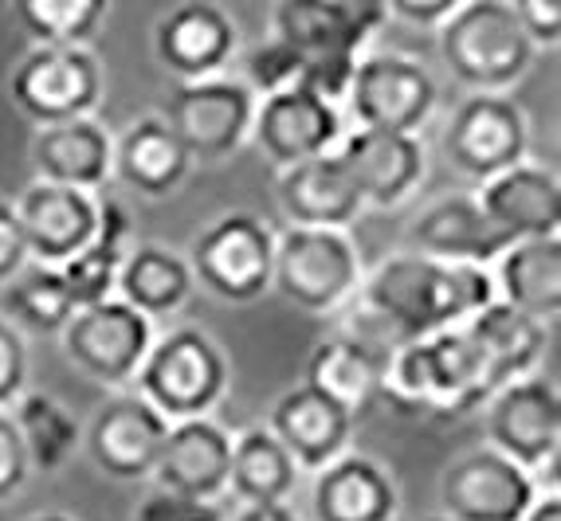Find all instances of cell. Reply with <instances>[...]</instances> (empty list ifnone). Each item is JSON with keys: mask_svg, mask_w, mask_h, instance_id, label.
I'll use <instances>...</instances> for the list:
<instances>
[{"mask_svg": "<svg viewBox=\"0 0 561 521\" xmlns=\"http://www.w3.org/2000/svg\"><path fill=\"white\" fill-rule=\"evenodd\" d=\"M99 196L79 188L44 185L32 181L12 200V212L20 220V235L28 247V263L39 267H64L71 255H79L99 232Z\"/></svg>", "mask_w": 561, "mask_h": 521, "instance_id": "18", "label": "cell"}, {"mask_svg": "<svg viewBox=\"0 0 561 521\" xmlns=\"http://www.w3.org/2000/svg\"><path fill=\"white\" fill-rule=\"evenodd\" d=\"M334 158L350 173L362 205L374 208H401L421 193L428 177V153L421 134H381L350 126L346 138L337 141Z\"/></svg>", "mask_w": 561, "mask_h": 521, "instance_id": "15", "label": "cell"}, {"mask_svg": "<svg viewBox=\"0 0 561 521\" xmlns=\"http://www.w3.org/2000/svg\"><path fill=\"white\" fill-rule=\"evenodd\" d=\"M24 384H28V345L16 326L0 317V412H9L24 396Z\"/></svg>", "mask_w": 561, "mask_h": 521, "instance_id": "38", "label": "cell"}, {"mask_svg": "<svg viewBox=\"0 0 561 521\" xmlns=\"http://www.w3.org/2000/svg\"><path fill=\"white\" fill-rule=\"evenodd\" d=\"M346 130L350 121L342 106L327 103L307 86H290V91L267 94L255 103L252 141L260 146L263 158L275 161L279 169L334 153Z\"/></svg>", "mask_w": 561, "mask_h": 521, "instance_id": "14", "label": "cell"}, {"mask_svg": "<svg viewBox=\"0 0 561 521\" xmlns=\"http://www.w3.org/2000/svg\"><path fill=\"white\" fill-rule=\"evenodd\" d=\"M511 9H515L518 24H523V32L534 44V51H542V47H558L561 4H553V0H518V4H511Z\"/></svg>", "mask_w": 561, "mask_h": 521, "instance_id": "40", "label": "cell"}, {"mask_svg": "<svg viewBox=\"0 0 561 521\" xmlns=\"http://www.w3.org/2000/svg\"><path fill=\"white\" fill-rule=\"evenodd\" d=\"M275 200L287 216V228H322V232H350V223L365 212L354 181L334 153L310 158L302 165L279 169Z\"/></svg>", "mask_w": 561, "mask_h": 521, "instance_id": "23", "label": "cell"}, {"mask_svg": "<svg viewBox=\"0 0 561 521\" xmlns=\"http://www.w3.org/2000/svg\"><path fill=\"white\" fill-rule=\"evenodd\" d=\"M495 298L550 326L561 314V240H518L499 255Z\"/></svg>", "mask_w": 561, "mask_h": 521, "instance_id": "28", "label": "cell"}, {"mask_svg": "<svg viewBox=\"0 0 561 521\" xmlns=\"http://www.w3.org/2000/svg\"><path fill=\"white\" fill-rule=\"evenodd\" d=\"M12 424H16V436L28 451L32 471H44V475H56L67 459L83 447V428L79 419L67 412L64 401L47 396V392H24L16 404L9 408Z\"/></svg>", "mask_w": 561, "mask_h": 521, "instance_id": "34", "label": "cell"}, {"mask_svg": "<svg viewBox=\"0 0 561 521\" xmlns=\"http://www.w3.org/2000/svg\"><path fill=\"white\" fill-rule=\"evenodd\" d=\"M302 71H307V59L287 47L283 39H263L260 47L248 51L243 59V74L240 83L255 94V99H267V94H279V91H290V86L302 83Z\"/></svg>", "mask_w": 561, "mask_h": 521, "instance_id": "37", "label": "cell"}, {"mask_svg": "<svg viewBox=\"0 0 561 521\" xmlns=\"http://www.w3.org/2000/svg\"><path fill=\"white\" fill-rule=\"evenodd\" d=\"M299 486V466L290 463L283 443L272 431L255 424L232 436V471H228V494L240 506H272L287 502Z\"/></svg>", "mask_w": 561, "mask_h": 521, "instance_id": "33", "label": "cell"}, {"mask_svg": "<svg viewBox=\"0 0 561 521\" xmlns=\"http://www.w3.org/2000/svg\"><path fill=\"white\" fill-rule=\"evenodd\" d=\"M302 384L357 419L377 404L381 361H377L374 354H365L362 345L334 334L314 345V354H310V361H307V381Z\"/></svg>", "mask_w": 561, "mask_h": 521, "instance_id": "32", "label": "cell"}, {"mask_svg": "<svg viewBox=\"0 0 561 521\" xmlns=\"http://www.w3.org/2000/svg\"><path fill=\"white\" fill-rule=\"evenodd\" d=\"M188 169H193V161L161 114H141L114 138L111 181H118L138 196H150V200L173 196L185 185Z\"/></svg>", "mask_w": 561, "mask_h": 521, "instance_id": "25", "label": "cell"}, {"mask_svg": "<svg viewBox=\"0 0 561 521\" xmlns=\"http://www.w3.org/2000/svg\"><path fill=\"white\" fill-rule=\"evenodd\" d=\"M193 290H197V282H193L185 255L165 247V243H134L118 270L114 298H122L126 306L153 322V317L178 314L193 298Z\"/></svg>", "mask_w": 561, "mask_h": 521, "instance_id": "30", "label": "cell"}, {"mask_svg": "<svg viewBox=\"0 0 561 521\" xmlns=\"http://www.w3.org/2000/svg\"><path fill=\"white\" fill-rule=\"evenodd\" d=\"M165 431L169 424L141 401L138 392H118L91 416L83 431V447L106 478L141 483V478H153Z\"/></svg>", "mask_w": 561, "mask_h": 521, "instance_id": "17", "label": "cell"}, {"mask_svg": "<svg viewBox=\"0 0 561 521\" xmlns=\"http://www.w3.org/2000/svg\"><path fill=\"white\" fill-rule=\"evenodd\" d=\"M397 510H401L397 478L362 451H346L322 466L310 486L314 521H397Z\"/></svg>", "mask_w": 561, "mask_h": 521, "instance_id": "24", "label": "cell"}, {"mask_svg": "<svg viewBox=\"0 0 561 521\" xmlns=\"http://www.w3.org/2000/svg\"><path fill=\"white\" fill-rule=\"evenodd\" d=\"M0 310L4 322L16 329H32V334H64V326L76 314V302L67 294L64 279L56 267H39L28 263L16 279L0 287Z\"/></svg>", "mask_w": 561, "mask_h": 521, "instance_id": "35", "label": "cell"}, {"mask_svg": "<svg viewBox=\"0 0 561 521\" xmlns=\"http://www.w3.org/2000/svg\"><path fill=\"white\" fill-rule=\"evenodd\" d=\"M32 466H28V451L20 443L16 424H12L9 412H0V502L12 498L20 486L28 483Z\"/></svg>", "mask_w": 561, "mask_h": 521, "instance_id": "39", "label": "cell"}, {"mask_svg": "<svg viewBox=\"0 0 561 521\" xmlns=\"http://www.w3.org/2000/svg\"><path fill=\"white\" fill-rule=\"evenodd\" d=\"M228 357L213 334L197 326H178L153 337L150 354L134 377V392L165 424L208 419L228 392Z\"/></svg>", "mask_w": 561, "mask_h": 521, "instance_id": "2", "label": "cell"}, {"mask_svg": "<svg viewBox=\"0 0 561 521\" xmlns=\"http://www.w3.org/2000/svg\"><path fill=\"white\" fill-rule=\"evenodd\" d=\"M436 47L448 74L471 94H506L538 56L506 0H459L436 28Z\"/></svg>", "mask_w": 561, "mask_h": 521, "instance_id": "1", "label": "cell"}, {"mask_svg": "<svg viewBox=\"0 0 561 521\" xmlns=\"http://www.w3.org/2000/svg\"><path fill=\"white\" fill-rule=\"evenodd\" d=\"M459 0H389L385 9H389V20H409L416 28H440L444 20L451 16Z\"/></svg>", "mask_w": 561, "mask_h": 521, "instance_id": "43", "label": "cell"}, {"mask_svg": "<svg viewBox=\"0 0 561 521\" xmlns=\"http://www.w3.org/2000/svg\"><path fill=\"white\" fill-rule=\"evenodd\" d=\"M240 51V28L220 4L188 0L153 24V56L178 83H201L225 74Z\"/></svg>", "mask_w": 561, "mask_h": 521, "instance_id": "16", "label": "cell"}, {"mask_svg": "<svg viewBox=\"0 0 561 521\" xmlns=\"http://www.w3.org/2000/svg\"><path fill=\"white\" fill-rule=\"evenodd\" d=\"M232 521H302V518L290 502H272V506H240Z\"/></svg>", "mask_w": 561, "mask_h": 521, "instance_id": "44", "label": "cell"}, {"mask_svg": "<svg viewBox=\"0 0 561 521\" xmlns=\"http://www.w3.org/2000/svg\"><path fill=\"white\" fill-rule=\"evenodd\" d=\"M228 471H232V436L213 416L169 424L153 466V483L161 494L216 506L228 494Z\"/></svg>", "mask_w": 561, "mask_h": 521, "instance_id": "19", "label": "cell"}, {"mask_svg": "<svg viewBox=\"0 0 561 521\" xmlns=\"http://www.w3.org/2000/svg\"><path fill=\"white\" fill-rule=\"evenodd\" d=\"M20 28L32 47H87L106 16L103 0H16Z\"/></svg>", "mask_w": 561, "mask_h": 521, "instance_id": "36", "label": "cell"}, {"mask_svg": "<svg viewBox=\"0 0 561 521\" xmlns=\"http://www.w3.org/2000/svg\"><path fill=\"white\" fill-rule=\"evenodd\" d=\"M134 521H225V513L216 510V506L185 502V498H173V494L153 490L150 498L138 506Z\"/></svg>", "mask_w": 561, "mask_h": 521, "instance_id": "41", "label": "cell"}, {"mask_svg": "<svg viewBox=\"0 0 561 521\" xmlns=\"http://www.w3.org/2000/svg\"><path fill=\"white\" fill-rule=\"evenodd\" d=\"M444 158L471 181H491L526 161L530 118L511 94H468L444 126Z\"/></svg>", "mask_w": 561, "mask_h": 521, "instance_id": "9", "label": "cell"}, {"mask_svg": "<svg viewBox=\"0 0 561 521\" xmlns=\"http://www.w3.org/2000/svg\"><path fill=\"white\" fill-rule=\"evenodd\" d=\"M193 282L220 302H255L272 290L275 232L255 212H225L188 243Z\"/></svg>", "mask_w": 561, "mask_h": 521, "instance_id": "5", "label": "cell"}, {"mask_svg": "<svg viewBox=\"0 0 561 521\" xmlns=\"http://www.w3.org/2000/svg\"><path fill=\"white\" fill-rule=\"evenodd\" d=\"M523 521H561V494L542 490L538 498H534V506L526 510Z\"/></svg>", "mask_w": 561, "mask_h": 521, "instance_id": "45", "label": "cell"}, {"mask_svg": "<svg viewBox=\"0 0 561 521\" xmlns=\"http://www.w3.org/2000/svg\"><path fill=\"white\" fill-rule=\"evenodd\" d=\"M409 252L436 263H471V267H495L499 255L511 247L495 223L486 220L476 196L451 193L432 200L416 220L409 223Z\"/></svg>", "mask_w": 561, "mask_h": 521, "instance_id": "21", "label": "cell"}, {"mask_svg": "<svg viewBox=\"0 0 561 521\" xmlns=\"http://www.w3.org/2000/svg\"><path fill=\"white\" fill-rule=\"evenodd\" d=\"M357 302L377 314L401 341L444 334V263L397 252L377 263L357 287Z\"/></svg>", "mask_w": 561, "mask_h": 521, "instance_id": "11", "label": "cell"}, {"mask_svg": "<svg viewBox=\"0 0 561 521\" xmlns=\"http://www.w3.org/2000/svg\"><path fill=\"white\" fill-rule=\"evenodd\" d=\"M111 158L114 138L103 121L94 118L47 126L32 138V169H36V181H44V185L94 193L111 181Z\"/></svg>", "mask_w": 561, "mask_h": 521, "instance_id": "26", "label": "cell"}, {"mask_svg": "<svg viewBox=\"0 0 561 521\" xmlns=\"http://www.w3.org/2000/svg\"><path fill=\"white\" fill-rule=\"evenodd\" d=\"M362 279L365 267L350 232H322V228L275 232L272 290H279L302 314H337L346 302H354Z\"/></svg>", "mask_w": 561, "mask_h": 521, "instance_id": "3", "label": "cell"}, {"mask_svg": "<svg viewBox=\"0 0 561 521\" xmlns=\"http://www.w3.org/2000/svg\"><path fill=\"white\" fill-rule=\"evenodd\" d=\"M424 361H428V416L459 419L483 408L495 396V384L486 377V364L479 357L468 329H444L424 337Z\"/></svg>", "mask_w": 561, "mask_h": 521, "instance_id": "27", "label": "cell"}, {"mask_svg": "<svg viewBox=\"0 0 561 521\" xmlns=\"http://www.w3.org/2000/svg\"><path fill=\"white\" fill-rule=\"evenodd\" d=\"M153 337L158 334H153L150 317H141L122 298H106L99 306L76 310L59 334V345L83 377L106 384V389H126L138 377Z\"/></svg>", "mask_w": 561, "mask_h": 521, "instance_id": "10", "label": "cell"}, {"mask_svg": "<svg viewBox=\"0 0 561 521\" xmlns=\"http://www.w3.org/2000/svg\"><path fill=\"white\" fill-rule=\"evenodd\" d=\"M440 103V86L421 59L401 51L369 47L354 67V83L346 94V121L357 130L381 134H421Z\"/></svg>", "mask_w": 561, "mask_h": 521, "instance_id": "6", "label": "cell"}, {"mask_svg": "<svg viewBox=\"0 0 561 521\" xmlns=\"http://www.w3.org/2000/svg\"><path fill=\"white\" fill-rule=\"evenodd\" d=\"M357 419L350 412H342L337 404H330L327 396H319L307 384H295L272 404V416L263 428L272 431L283 443V451L290 455V463L299 466V475H319L322 466H330L334 459H342L350 451Z\"/></svg>", "mask_w": 561, "mask_h": 521, "instance_id": "20", "label": "cell"}, {"mask_svg": "<svg viewBox=\"0 0 561 521\" xmlns=\"http://www.w3.org/2000/svg\"><path fill=\"white\" fill-rule=\"evenodd\" d=\"M32 521H76V518H67V513H39V518Z\"/></svg>", "mask_w": 561, "mask_h": 521, "instance_id": "46", "label": "cell"}, {"mask_svg": "<svg viewBox=\"0 0 561 521\" xmlns=\"http://www.w3.org/2000/svg\"><path fill=\"white\" fill-rule=\"evenodd\" d=\"M389 24L385 4L357 0H283L272 9V36L302 59H362Z\"/></svg>", "mask_w": 561, "mask_h": 521, "instance_id": "13", "label": "cell"}, {"mask_svg": "<svg viewBox=\"0 0 561 521\" xmlns=\"http://www.w3.org/2000/svg\"><path fill=\"white\" fill-rule=\"evenodd\" d=\"M255 99L236 74H216L201 83H178L165 103V126L178 134L188 161H216L232 158L243 141H252Z\"/></svg>", "mask_w": 561, "mask_h": 521, "instance_id": "8", "label": "cell"}, {"mask_svg": "<svg viewBox=\"0 0 561 521\" xmlns=\"http://www.w3.org/2000/svg\"><path fill=\"white\" fill-rule=\"evenodd\" d=\"M486 447L526 471L538 490H558L561 396L550 377L511 381L483 404Z\"/></svg>", "mask_w": 561, "mask_h": 521, "instance_id": "4", "label": "cell"}, {"mask_svg": "<svg viewBox=\"0 0 561 521\" xmlns=\"http://www.w3.org/2000/svg\"><path fill=\"white\" fill-rule=\"evenodd\" d=\"M130 247H134V235H130L126 208L114 205V200H103L99 205V232L91 235V243L79 255H71L64 267H56L67 294L76 302V310L99 306V302L114 298L118 270L126 263V255H130Z\"/></svg>", "mask_w": 561, "mask_h": 521, "instance_id": "31", "label": "cell"}, {"mask_svg": "<svg viewBox=\"0 0 561 521\" xmlns=\"http://www.w3.org/2000/svg\"><path fill=\"white\" fill-rule=\"evenodd\" d=\"M24 267H28V247L20 235V220L12 212V200H0V287L16 279Z\"/></svg>", "mask_w": 561, "mask_h": 521, "instance_id": "42", "label": "cell"}, {"mask_svg": "<svg viewBox=\"0 0 561 521\" xmlns=\"http://www.w3.org/2000/svg\"><path fill=\"white\" fill-rule=\"evenodd\" d=\"M486 220L511 243L518 240H558L561 232V185L558 173L526 158L523 165L506 169L483 181L476 193Z\"/></svg>", "mask_w": 561, "mask_h": 521, "instance_id": "22", "label": "cell"}, {"mask_svg": "<svg viewBox=\"0 0 561 521\" xmlns=\"http://www.w3.org/2000/svg\"><path fill=\"white\" fill-rule=\"evenodd\" d=\"M463 329H468V337L476 341L495 392L511 381L534 377L538 361H542V354H546V337H550L542 322L518 314L515 306H506L499 298L486 310H479Z\"/></svg>", "mask_w": 561, "mask_h": 521, "instance_id": "29", "label": "cell"}, {"mask_svg": "<svg viewBox=\"0 0 561 521\" xmlns=\"http://www.w3.org/2000/svg\"><path fill=\"white\" fill-rule=\"evenodd\" d=\"M9 99L39 130L91 118L103 99V63L91 47H28L9 74Z\"/></svg>", "mask_w": 561, "mask_h": 521, "instance_id": "7", "label": "cell"}, {"mask_svg": "<svg viewBox=\"0 0 561 521\" xmlns=\"http://www.w3.org/2000/svg\"><path fill=\"white\" fill-rule=\"evenodd\" d=\"M538 486L511 459L491 447H471L440 475L444 521H523L538 498Z\"/></svg>", "mask_w": 561, "mask_h": 521, "instance_id": "12", "label": "cell"}]
</instances>
